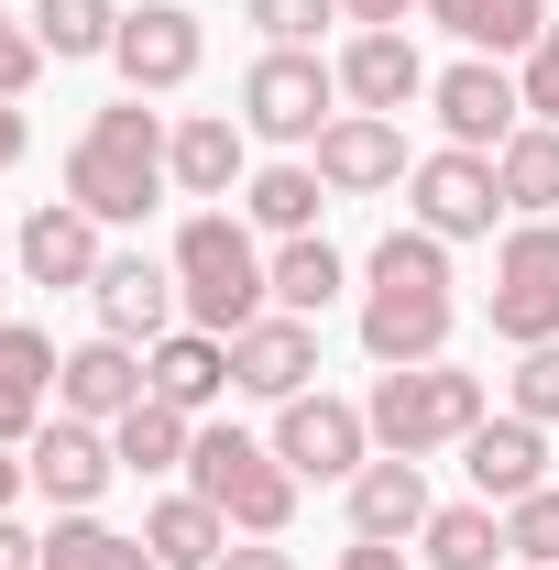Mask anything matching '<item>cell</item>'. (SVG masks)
<instances>
[{
    "mask_svg": "<svg viewBox=\"0 0 559 570\" xmlns=\"http://www.w3.org/2000/svg\"><path fill=\"white\" fill-rule=\"evenodd\" d=\"M504 549L527 570H559V483H538L527 504H504Z\"/></svg>",
    "mask_w": 559,
    "mask_h": 570,
    "instance_id": "cell-32",
    "label": "cell"
},
{
    "mask_svg": "<svg viewBox=\"0 0 559 570\" xmlns=\"http://www.w3.org/2000/svg\"><path fill=\"white\" fill-rule=\"evenodd\" d=\"M406 11L418 0H341V22H362V33H406Z\"/></svg>",
    "mask_w": 559,
    "mask_h": 570,
    "instance_id": "cell-40",
    "label": "cell"
},
{
    "mask_svg": "<svg viewBox=\"0 0 559 570\" xmlns=\"http://www.w3.org/2000/svg\"><path fill=\"white\" fill-rule=\"evenodd\" d=\"M362 417H373V450H395V461L461 450V439L483 428V373H461V362H406V373L373 384Z\"/></svg>",
    "mask_w": 559,
    "mask_h": 570,
    "instance_id": "cell-4",
    "label": "cell"
},
{
    "mask_svg": "<svg viewBox=\"0 0 559 570\" xmlns=\"http://www.w3.org/2000/svg\"><path fill=\"white\" fill-rule=\"evenodd\" d=\"M176 296H187V318L209 330V341H231V330H253L264 307H275V253L253 242V219L231 209H198L187 230H176Z\"/></svg>",
    "mask_w": 559,
    "mask_h": 570,
    "instance_id": "cell-3",
    "label": "cell"
},
{
    "mask_svg": "<svg viewBox=\"0 0 559 570\" xmlns=\"http://www.w3.org/2000/svg\"><path fill=\"white\" fill-rule=\"evenodd\" d=\"M493 187H504V209L516 219H549L559 209V121H527V132L493 154Z\"/></svg>",
    "mask_w": 559,
    "mask_h": 570,
    "instance_id": "cell-25",
    "label": "cell"
},
{
    "mask_svg": "<svg viewBox=\"0 0 559 570\" xmlns=\"http://www.w3.org/2000/svg\"><path fill=\"white\" fill-rule=\"evenodd\" d=\"M33 77H45V45H33V22H11V11H0V99H22Z\"/></svg>",
    "mask_w": 559,
    "mask_h": 570,
    "instance_id": "cell-38",
    "label": "cell"
},
{
    "mask_svg": "<svg viewBox=\"0 0 559 570\" xmlns=\"http://www.w3.org/2000/svg\"><path fill=\"white\" fill-rule=\"evenodd\" d=\"M143 395H165V406H219L231 395V341H209V330H165L154 352H143Z\"/></svg>",
    "mask_w": 559,
    "mask_h": 570,
    "instance_id": "cell-20",
    "label": "cell"
},
{
    "mask_svg": "<svg viewBox=\"0 0 559 570\" xmlns=\"http://www.w3.org/2000/svg\"><path fill=\"white\" fill-rule=\"evenodd\" d=\"M516 88H527V121H559V22L527 45V67H516Z\"/></svg>",
    "mask_w": 559,
    "mask_h": 570,
    "instance_id": "cell-37",
    "label": "cell"
},
{
    "mask_svg": "<svg viewBox=\"0 0 559 570\" xmlns=\"http://www.w3.org/2000/svg\"><path fill=\"white\" fill-rule=\"evenodd\" d=\"M493 285H549L559 296V219H516L504 253H493Z\"/></svg>",
    "mask_w": 559,
    "mask_h": 570,
    "instance_id": "cell-31",
    "label": "cell"
},
{
    "mask_svg": "<svg viewBox=\"0 0 559 570\" xmlns=\"http://www.w3.org/2000/svg\"><path fill=\"white\" fill-rule=\"evenodd\" d=\"M341 285H351V264L330 253V242H318V230L275 242V307H285V318H318V307H330Z\"/></svg>",
    "mask_w": 559,
    "mask_h": 570,
    "instance_id": "cell-27",
    "label": "cell"
},
{
    "mask_svg": "<svg viewBox=\"0 0 559 570\" xmlns=\"http://www.w3.org/2000/svg\"><path fill=\"white\" fill-rule=\"evenodd\" d=\"M143 549L165 570H219L231 560V515L209 494H165V504H143Z\"/></svg>",
    "mask_w": 559,
    "mask_h": 570,
    "instance_id": "cell-23",
    "label": "cell"
},
{
    "mask_svg": "<svg viewBox=\"0 0 559 570\" xmlns=\"http://www.w3.org/2000/svg\"><path fill=\"white\" fill-rule=\"evenodd\" d=\"M493 549H504V515H493V504H439V515L418 527L428 570H493Z\"/></svg>",
    "mask_w": 559,
    "mask_h": 570,
    "instance_id": "cell-28",
    "label": "cell"
},
{
    "mask_svg": "<svg viewBox=\"0 0 559 570\" xmlns=\"http://www.w3.org/2000/svg\"><path fill=\"white\" fill-rule=\"evenodd\" d=\"M428 110H439V132L461 154H504L527 132V88L504 77V56H461L450 77H428Z\"/></svg>",
    "mask_w": 559,
    "mask_h": 570,
    "instance_id": "cell-9",
    "label": "cell"
},
{
    "mask_svg": "<svg viewBox=\"0 0 559 570\" xmlns=\"http://www.w3.org/2000/svg\"><path fill=\"white\" fill-rule=\"evenodd\" d=\"M362 352L384 362V373H406V362H450V318H461V296H450V242L439 230H384L373 242V264H362Z\"/></svg>",
    "mask_w": 559,
    "mask_h": 570,
    "instance_id": "cell-1",
    "label": "cell"
},
{
    "mask_svg": "<svg viewBox=\"0 0 559 570\" xmlns=\"http://www.w3.org/2000/svg\"><path fill=\"white\" fill-rule=\"evenodd\" d=\"M242 121H231V110H187V121H176V142H165V176H176V187H187V198H231V187H242Z\"/></svg>",
    "mask_w": 559,
    "mask_h": 570,
    "instance_id": "cell-22",
    "label": "cell"
},
{
    "mask_svg": "<svg viewBox=\"0 0 559 570\" xmlns=\"http://www.w3.org/2000/svg\"><path fill=\"white\" fill-rule=\"evenodd\" d=\"M219 570H296V549H275V538H253V549H231Z\"/></svg>",
    "mask_w": 559,
    "mask_h": 570,
    "instance_id": "cell-44",
    "label": "cell"
},
{
    "mask_svg": "<svg viewBox=\"0 0 559 570\" xmlns=\"http://www.w3.org/2000/svg\"><path fill=\"white\" fill-rule=\"evenodd\" d=\"M231 384H242V395H264V406L307 395V384H318V318L264 307L253 330H231Z\"/></svg>",
    "mask_w": 559,
    "mask_h": 570,
    "instance_id": "cell-13",
    "label": "cell"
},
{
    "mask_svg": "<svg viewBox=\"0 0 559 570\" xmlns=\"http://www.w3.org/2000/svg\"><path fill=\"white\" fill-rule=\"evenodd\" d=\"M493 341H516V352L559 341V296L549 285H493Z\"/></svg>",
    "mask_w": 559,
    "mask_h": 570,
    "instance_id": "cell-33",
    "label": "cell"
},
{
    "mask_svg": "<svg viewBox=\"0 0 559 570\" xmlns=\"http://www.w3.org/2000/svg\"><path fill=\"white\" fill-rule=\"evenodd\" d=\"M341 99L395 121L406 99H428V56L406 45V33H351V45H341Z\"/></svg>",
    "mask_w": 559,
    "mask_h": 570,
    "instance_id": "cell-18",
    "label": "cell"
},
{
    "mask_svg": "<svg viewBox=\"0 0 559 570\" xmlns=\"http://www.w3.org/2000/svg\"><path fill=\"white\" fill-rule=\"evenodd\" d=\"M549 33V11L538 0H483V22H472V56H527Z\"/></svg>",
    "mask_w": 559,
    "mask_h": 570,
    "instance_id": "cell-34",
    "label": "cell"
},
{
    "mask_svg": "<svg viewBox=\"0 0 559 570\" xmlns=\"http://www.w3.org/2000/svg\"><path fill=\"white\" fill-rule=\"evenodd\" d=\"M165 142H176V132H165L143 99H110V110H99V121L67 142V198L99 219V230L143 219L165 187H176V176H165Z\"/></svg>",
    "mask_w": 559,
    "mask_h": 570,
    "instance_id": "cell-2",
    "label": "cell"
},
{
    "mask_svg": "<svg viewBox=\"0 0 559 570\" xmlns=\"http://www.w3.org/2000/svg\"><path fill=\"white\" fill-rule=\"evenodd\" d=\"M318 165H264V176H242V219L253 230H275V242H296V230H318Z\"/></svg>",
    "mask_w": 559,
    "mask_h": 570,
    "instance_id": "cell-26",
    "label": "cell"
},
{
    "mask_svg": "<svg viewBox=\"0 0 559 570\" xmlns=\"http://www.w3.org/2000/svg\"><path fill=\"white\" fill-rule=\"evenodd\" d=\"M341 570H418V560H406V538H351Z\"/></svg>",
    "mask_w": 559,
    "mask_h": 570,
    "instance_id": "cell-39",
    "label": "cell"
},
{
    "mask_svg": "<svg viewBox=\"0 0 559 570\" xmlns=\"http://www.w3.org/2000/svg\"><path fill=\"white\" fill-rule=\"evenodd\" d=\"M22 154H33V121H22V99H0V176H11Z\"/></svg>",
    "mask_w": 559,
    "mask_h": 570,
    "instance_id": "cell-41",
    "label": "cell"
},
{
    "mask_svg": "<svg viewBox=\"0 0 559 570\" xmlns=\"http://www.w3.org/2000/svg\"><path fill=\"white\" fill-rule=\"evenodd\" d=\"M56 341L45 330H22V318H0V450H22L33 428H45V406H56Z\"/></svg>",
    "mask_w": 559,
    "mask_h": 570,
    "instance_id": "cell-17",
    "label": "cell"
},
{
    "mask_svg": "<svg viewBox=\"0 0 559 570\" xmlns=\"http://www.w3.org/2000/svg\"><path fill=\"white\" fill-rule=\"evenodd\" d=\"M45 570H165V560H154L143 538H121V527H99V515H56Z\"/></svg>",
    "mask_w": 559,
    "mask_h": 570,
    "instance_id": "cell-30",
    "label": "cell"
},
{
    "mask_svg": "<svg viewBox=\"0 0 559 570\" xmlns=\"http://www.w3.org/2000/svg\"><path fill=\"white\" fill-rule=\"evenodd\" d=\"M22 483H33V472H22V461H0V515H11V494H22Z\"/></svg>",
    "mask_w": 559,
    "mask_h": 570,
    "instance_id": "cell-45",
    "label": "cell"
},
{
    "mask_svg": "<svg viewBox=\"0 0 559 570\" xmlns=\"http://www.w3.org/2000/svg\"><path fill=\"white\" fill-rule=\"evenodd\" d=\"M428 22H439V33H461V45H472V22H483V0H418Z\"/></svg>",
    "mask_w": 559,
    "mask_h": 570,
    "instance_id": "cell-43",
    "label": "cell"
},
{
    "mask_svg": "<svg viewBox=\"0 0 559 570\" xmlns=\"http://www.w3.org/2000/svg\"><path fill=\"white\" fill-rule=\"evenodd\" d=\"M99 219L77 209V198H56V209H33L22 219V275L33 285H99Z\"/></svg>",
    "mask_w": 559,
    "mask_h": 570,
    "instance_id": "cell-21",
    "label": "cell"
},
{
    "mask_svg": "<svg viewBox=\"0 0 559 570\" xmlns=\"http://www.w3.org/2000/svg\"><path fill=\"white\" fill-rule=\"evenodd\" d=\"M0 570H45V538H33V527H11V515H0Z\"/></svg>",
    "mask_w": 559,
    "mask_h": 570,
    "instance_id": "cell-42",
    "label": "cell"
},
{
    "mask_svg": "<svg viewBox=\"0 0 559 570\" xmlns=\"http://www.w3.org/2000/svg\"><path fill=\"white\" fill-rule=\"evenodd\" d=\"M330 121H341V67H318L307 45H275L242 77V132L253 142H318Z\"/></svg>",
    "mask_w": 559,
    "mask_h": 570,
    "instance_id": "cell-6",
    "label": "cell"
},
{
    "mask_svg": "<svg viewBox=\"0 0 559 570\" xmlns=\"http://www.w3.org/2000/svg\"><path fill=\"white\" fill-rule=\"evenodd\" d=\"M33 45L67 67V56H110L121 45V0H33Z\"/></svg>",
    "mask_w": 559,
    "mask_h": 570,
    "instance_id": "cell-29",
    "label": "cell"
},
{
    "mask_svg": "<svg viewBox=\"0 0 559 570\" xmlns=\"http://www.w3.org/2000/svg\"><path fill=\"white\" fill-rule=\"evenodd\" d=\"M428 515H439L428 504V461H395L384 450V461L351 472V538H418Z\"/></svg>",
    "mask_w": 559,
    "mask_h": 570,
    "instance_id": "cell-19",
    "label": "cell"
},
{
    "mask_svg": "<svg viewBox=\"0 0 559 570\" xmlns=\"http://www.w3.org/2000/svg\"><path fill=\"white\" fill-rule=\"evenodd\" d=\"M264 22V45H318V22H341V0H242Z\"/></svg>",
    "mask_w": 559,
    "mask_h": 570,
    "instance_id": "cell-36",
    "label": "cell"
},
{
    "mask_svg": "<svg viewBox=\"0 0 559 570\" xmlns=\"http://www.w3.org/2000/svg\"><path fill=\"white\" fill-rule=\"evenodd\" d=\"M110 450H121V472H187L198 417H187V406H165V395H143L133 417H110Z\"/></svg>",
    "mask_w": 559,
    "mask_h": 570,
    "instance_id": "cell-24",
    "label": "cell"
},
{
    "mask_svg": "<svg viewBox=\"0 0 559 570\" xmlns=\"http://www.w3.org/2000/svg\"><path fill=\"white\" fill-rule=\"evenodd\" d=\"M143 406V352L133 341H77L67 362H56V417H88V428H110V417H133Z\"/></svg>",
    "mask_w": 559,
    "mask_h": 570,
    "instance_id": "cell-15",
    "label": "cell"
},
{
    "mask_svg": "<svg viewBox=\"0 0 559 570\" xmlns=\"http://www.w3.org/2000/svg\"><path fill=\"white\" fill-rule=\"evenodd\" d=\"M198 56H209L198 11H176V0H143V11H121V45H110V67H121V88H133V99L187 88V77H198Z\"/></svg>",
    "mask_w": 559,
    "mask_h": 570,
    "instance_id": "cell-11",
    "label": "cell"
},
{
    "mask_svg": "<svg viewBox=\"0 0 559 570\" xmlns=\"http://www.w3.org/2000/svg\"><path fill=\"white\" fill-rule=\"evenodd\" d=\"M461 472H472V494L483 504H527L549 483V428L538 417H483L461 439Z\"/></svg>",
    "mask_w": 559,
    "mask_h": 570,
    "instance_id": "cell-16",
    "label": "cell"
},
{
    "mask_svg": "<svg viewBox=\"0 0 559 570\" xmlns=\"http://www.w3.org/2000/svg\"><path fill=\"white\" fill-rule=\"evenodd\" d=\"M0 318H11V285H0Z\"/></svg>",
    "mask_w": 559,
    "mask_h": 570,
    "instance_id": "cell-46",
    "label": "cell"
},
{
    "mask_svg": "<svg viewBox=\"0 0 559 570\" xmlns=\"http://www.w3.org/2000/svg\"><path fill=\"white\" fill-rule=\"evenodd\" d=\"M307 165H318L330 198H373V187H406V176H418V165H406V132H395L384 110H341L330 132L307 142Z\"/></svg>",
    "mask_w": 559,
    "mask_h": 570,
    "instance_id": "cell-12",
    "label": "cell"
},
{
    "mask_svg": "<svg viewBox=\"0 0 559 570\" xmlns=\"http://www.w3.org/2000/svg\"><path fill=\"white\" fill-rule=\"evenodd\" d=\"M504 395H516V417H538V428H559V341H538V352L504 373Z\"/></svg>",
    "mask_w": 559,
    "mask_h": 570,
    "instance_id": "cell-35",
    "label": "cell"
},
{
    "mask_svg": "<svg viewBox=\"0 0 559 570\" xmlns=\"http://www.w3.org/2000/svg\"><path fill=\"white\" fill-rule=\"evenodd\" d=\"M88 296H99V330H110V341H143V352H154V341L176 330V307H187V296H176V264H154V253H110Z\"/></svg>",
    "mask_w": 559,
    "mask_h": 570,
    "instance_id": "cell-14",
    "label": "cell"
},
{
    "mask_svg": "<svg viewBox=\"0 0 559 570\" xmlns=\"http://www.w3.org/2000/svg\"><path fill=\"white\" fill-rule=\"evenodd\" d=\"M22 472H33V494L56 504V515H88V504L110 494L121 450H110V428H88V417H45L22 439Z\"/></svg>",
    "mask_w": 559,
    "mask_h": 570,
    "instance_id": "cell-10",
    "label": "cell"
},
{
    "mask_svg": "<svg viewBox=\"0 0 559 570\" xmlns=\"http://www.w3.org/2000/svg\"><path fill=\"white\" fill-rule=\"evenodd\" d=\"M275 461L296 472V483H351V472L373 461V417L307 384V395H285V406H275Z\"/></svg>",
    "mask_w": 559,
    "mask_h": 570,
    "instance_id": "cell-7",
    "label": "cell"
},
{
    "mask_svg": "<svg viewBox=\"0 0 559 570\" xmlns=\"http://www.w3.org/2000/svg\"><path fill=\"white\" fill-rule=\"evenodd\" d=\"M406 209H418V230H439V242H493V219H504L493 154H461V142L418 154V176H406Z\"/></svg>",
    "mask_w": 559,
    "mask_h": 570,
    "instance_id": "cell-8",
    "label": "cell"
},
{
    "mask_svg": "<svg viewBox=\"0 0 559 570\" xmlns=\"http://www.w3.org/2000/svg\"><path fill=\"white\" fill-rule=\"evenodd\" d=\"M187 494H209L242 538H285V515H296V472L275 461V439L198 428V450H187Z\"/></svg>",
    "mask_w": 559,
    "mask_h": 570,
    "instance_id": "cell-5",
    "label": "cell"
}]
</instances>
